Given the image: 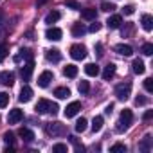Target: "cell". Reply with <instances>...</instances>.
Masks as SVG:
<instances>
[{"label": "cell", "mask_w": 153, "mask_h": 153, "mask_svg": "<svg viewBox=\"0 0 153 153\" xmlns=\"http://www.w3.org/2000/svg\"><path fill=\"white\" fill-rule=\"evenodd\" d=\"M131 123H133V114H131V110L124 108V110L121 112V117H119V123H117V126H115V131L123 133L124 130H128V128H130V124H131Z\"/></svg>", "instance_id": "1"}, {"label": "cell", "mask_w": 153, "mask_h": 153, "mask_svg": "<svg viewBox=\"0 0 153 153\" xmlns=\"http://www.w3.org/2000/svg\"><path fill=\"white\" fill-rule=\"evenodd\" d=\"M58 110H59V106L56 103L49 101V99H40L36 103V112L38 114H52V115H56Z\"/></svg>", "instance_id": "2"}, {"label": "cell", "mask_w": 153, "mask_h": 153, "mask_svg": "<svg viewBox=\"0 0 153 153\" xmlns=\"http://www.w3.org/2000/svg\"><path fill=\"white\" fill-rule=\"evenodd\" d=\"M130 94H131V83L126 81V83H119L115 87V96L119 101H126L130 97Z\"/></svg>", "instance_id": "3"}, {"label": "cell", "mask_w": 153, "mask_h": 153, "mask_svg": "<svg viewBox=\"0 0 153 153\" xmlns=\"http://www.w3.org/2000/svg\"><path fill=\"white\" fill-rule=\"evenodd\" d=\"M45 131H47L49 135H52V137H61V135L67 133V128H65V124H61V123H49V124L45 126Z\"/></svg>", "instance_id": "4"}, {"label": "cell", "mask_w": 153, "mask_h": 153, "mask_svg": "<svg viewBox=\"0 0 153 153\" xmlns=\"http://www.w3.org/2000/svg\"><path fill=\"white\" fill-rule=\"evenodd\" d=\"M70 56L72 59H85L87 58V47L81 43H76L70 47Z\"/></svg>", "instance_id": "5"}, {"label": "cell", "mask_w": 153, "mask_h": 153, "mask_svg": "<svg viewBox=\"0 0 153 153\" xmlns=\"http://www.w3.org/2000/svg\"><path fill=\"white\" fill-rule=\"evenodd\" d=\"M33 70H34V61L33 59H27V63H24L22 70H20V76L24 81H29L31 76H33Z\"/></svg>", "instance_id": "6"}, {"label": "cell", "mask_w": 153, "mask_h": 153, "mask_svg": "<svg viewBox=\"0 0 153 153\" xmlns=\"http://www.w3.org/2000/svg\"><path fill=\"white\" fill-rule=\"evenodd\" d=\"M54 79V74L51 72V70H43L42 74H40V78H38V87H42V88H45V87H49V83Z\"/></svg>", "instance_id": "7"}, {"label": "cell", "mask_w": 153, "mask_h": 153, "mask_svg": "<svg viewBox=\"0 0 153 153\" xmlns=\"http://www.w3.org/2000/svg\"><path fill=\"white\" fill-rule=\"evenodd\" d=\"M22 119H24V112H22L20 108H13V110L9 112V115H7V123H9V124H18Z\"/></svg>", "instance_id": "8"}, {"label": "cell", "mask_w": 153, "mask_h": 153, "mask_svg": "<svg viewBox=\"0 0 153 153\" xmlns=\"http://www.w3.org/2000/svg\"><path fill=\"white\" fill-rule=\"evenodd\" d=\"M79 110H81V103H79V101H72V103L65 108V117L70 119V117H74L76 114H78Z\"/></svg>", "instance_id": "9"}, {"label": "cell", "mask_w": 153, "mask_h": 153, "mask_svg": "<svg viewBox=\"0 0 153 153\" xmlns=\"http://www.w3.org/2000/svg\"><path fill=\"white\" fill-rule=\"evenodd\" d=\"M61 36H63V33H61V29H58V27H49V29L45 31V38L51 40V42H58V40H61Z\"/></svg>", "instance_id": "10"}, {"label": "cell", "mask_w": 153, "mask_h": 153, "mask_svg": "<svg viewBox=\"0 0 153 153\" xmlns=\"http://www.w3.org/2000/svg\"><path fill=\"white\" fill-rule=\"evenodd\" d=\"M0 83H2L4 87H13L15 85V74L9 72V70L2 72V74H0Z\"/></svg>", "instance_id": "11"}, {"label": "cell", "mask_w": 153, "mask_h": 153, "mask_svg": "<svg viewBox=\"0 0 153 153\" xmlns=\"http://www.w3.org/2000/svg\"><path fill=\"white\" fill-rule=\"evenodd\" d=\"M31 97H33V88H31L29 85H24V87H22V90H20L18 99H20L22 103H27V101H31Z\"/></svg>", "instance_id": "12"}, {"label": "cell", "mask_w": 153, "mask_h": 153, "mask_svg": "<svg viewBox=\"0 0 153 153\" xmlns=\"http://www.w3.org/2000/svg\"><path fill=\"white\" fill-rule=\"evenodd\" d=\"M99 72H101V68H99L97 63H87V65H85V74L90 76V78H96V76H99Z\"/></svg>", "instance_id": "13"}, {"label": "cell", "mask_w": 153, "mask_h": 153, "mask_svg": "<svg viewBox=\"0 0 153 153\" xmlns=\"http://www.w3.org/2000/svg\"><path fill=\"white\" fill-rule=\"evenodd\" d=\"M45 58H47L49 61H52V63H58V61L61 59V52H59L58 49H49V51L45 52Z\"/></svg>", "instance_id": "14"}, {"label": "cell", "mask_w": 153, "mask_h": 153, "mask_svg": "<svg viewBox=\"0 0 153 153\" xmlns=\"http://www.w3.org/2000/svg\"><path fill=\"white\" fill-rule=\"evenodd\" d=\"M114 76H115V65L110 63V65H106L105 70H103V79H105V81H110Z\"/></svg>", "instance_id": "15"}, {"label": "cell", "mask_w": 153, "mask_h": 153, "mask_svg": "<svg viewBox=\"0 0 153 153\" xmlns=\"http://www.w3.org/2000/svg\"><path fill=\"white\" fill-rule=\"evenodd\" d=\"M115 52H119L121 56H131L133 49L130 45H126V43H119V45H115Z\"/></svg>", "instance_id": "16"}, {"label": "cell", "mask_w": 153, "mask_h": 153, "mask_svg": "<svg viewBox=\"0 0 153 153\" xmlns=\"http://www.w3.org/2000/svg\"><path fill=\"white\" fill-rule=\"evenodd\" d=\"M81 18H85V20H96V18H97V11H96L94 7L81 9Z\"/></svg>", "instance_id": "17"}, {"label": "cell", "mask_w": 153, "mask_h": 153, "mask_svg": "<svg viewBox=\"0 0 153 153\" xmlns=\"http://www.w3.org/2000/svg\"><path fill=\"white\" fill-rule=\"evenodd\" d=\"M121 24H123V18H121L119 15H114V16H110V18L106 20V25H108L110 29H117V27H121Z\"/></svg>", "instance_id": "18"}, {"label": "cell", "mask_w": 153, "mask_h": 153, "mask_svg": "<svg viewBox=\"0 0 153 153\" xmlns=\"http://www.w3.org/2000/svg\"><path fill=\"white\" fill-rule=\"evenodd\" d=\"M18 135H20L25 142H33V140H34V133H33L29 128H20V130H18Z\"/></svg>", "instance_id": "19"}, {"label": "cell", "mask_w": 153, "mask_h": 153, "mask_svg": "<svg viewBox=\"0 0 153 153\" xmlns=\"http://www.w3.org/2000/svg\"><path fill=\"white\" fill-rule=\"evenodd\" d=\"M140 24H142V27H144V31H151L153 29V18H151V15H142V18H140Z\"/></svg>", "instance_id": "20"}, {"label": "cell", "mask_w": 153, "mask_h": 153, "mask_svg": "<svg viewBox=\"0 0 153 153\" xmlns=\"http://www.w3.org/2000/svg\"><path fill=\"white\" fill-rule=\"evenodd\" d=\"M131 67H133V72H135V74H139V76L146 72V65H144V61H142V59H133Z\"/></svg>", "instance_id": "21"}, {"label": "cell", "mask_w": 153, "mask_h": 153, "mask_svg": "<svg viewBox=\"0 0 153 153\" xmlns=\"http://www.w3.org/2000/svg\"><path fill=\"white\" fill-rule=\"evenodd\" d=\"M103 124H105V119H103V115H96V117H94V121H92V131H94V133L101 131Z\"/></svg>", "instance_id": "22"}, {"label": "cell", "mask_w": 153, "mask_h": 153, "mask_svg": "<svg viewBox=\"0 0 153 153\" xmlns=\"http://www.w3.org/2000/svg\"><path fill=\"white\" fill-rule=\"evenodd\" d=\"M151 144H153V139H151L149 135H146V137L140 140V144H139V149L146 153V151H149V149H151Z\"/></svg>", "instance_id": "23"}, {"label": "cell", "mask_w": 153, "mask_h": 153, "mask_svg": "<svg viewBox=\"0 0 153 153\" xmlns=\"http://www.w3.org/2000/svg\"><path fill=\"white\" fill-rule=\"evenodd\" d=\"M85 33H87V27H85L83 24H74V25H72V34H74L76 38L83 36Z\"/></svg>", "instance_id": "24"}, {"label": "cell", "mask_w": 153, "mask_h": 153, "mask_svg": "<svg viewBox=\"0 0 153 153\" xmlns=\"http://www.w3.org/2000/svg\"><path fill=\"white\" fill-rule=\"evenodd\" d=\"M61 18V15H59V11H51L47 16H45V24H49V25H52V24H56L58 20Z\"/></svg>", "instance_id": "25"}, {"label": "cell", "mask_w": 153, "mask_h": 153, "mask_svg": "<svg viewBox=\"0 0 153 153\" xmlns=\"http://www.w3.org/2000/svg\"><path fill=\"white\" fill-rule=\"evenodd\" d=\"M54 96H56L58 99H67V97L70 96V90H68L67 87H58V88L54 90Z\"/></svg>", "instance_id": "26"}, {"label": "cell", "mask_w": 153, "mask_h": 153, "mask_svg": "<svg viewBox=\"0 0 153 153\" xmlns=\"http://www.w3.org/2000/svg\"><path fill=\"white\" fill-rule=\"evenodd\" d=\"M22 58H24V59H33V52H31L29 49H22V51H20V54H18V56H15V61H16V63H20V61H22Z\"/></svg>", "instance_id": "27"}, {"label": "cell", "mask_w": 153, "mask_h": 153, "mask_svg": "<svg viewBox=\"0 0 153 153\" xmlns=\"http://www.w3.org/2000/svg\"><path fill=\"white\" fill-rule=\"evenodd\" d=\"M63 74L67 76V78H76V76H78V67L76 65H67L63 68Z\"/></svg>", "instance_id": "28"}, {"label": "cell", "mask_w": 153, "mask_h": 153, "mask_svg": "<svg viewBox=\"0 0 153 153\" xmlns=\"http://www.w3.org/2000/svg\"><path fill=\"white\" fill-rule=\"evenodd\" d=\"M87 124H88V121H87L85 117L78 119V123H76V131H78V133H83V131L87 130Z\"/></svg>", "instance_id": "29"}, {"label": "cell", "mask_w": 153, "mask_h": 153, "mask_svg": "<svg viewBox=\"0 0 153 153\" xmlns=\"http://www.w3.org/2000/svg\"><path fill=\"white\" fill-rule=\"evenodd\" d=\"M68 139H70V142L74 144V148H76V151H78V153H83V151H85V146H83V144H79V142H78V139H76L74 135H70Z\"/></svg>", "instance_id": "30"}, {"label": "cell", "mask_w": 153, "mask_h": 153, "mask_svg": "<svg viewBox=\"0 0 153 153\" xmlns=\"http://www.w3.org/2000/svg\"><path fill=\"white\" fill-rule=\"evenodd\" d=\"M140 52H142L144 56H151V54H153V43H144V45L140 47Z\"/></svg>", "instance_id": "31"}, {"label": "cell", "mask_w": 153, "mask_h": 153, "mask_svg": "<svg viewBox=\"0 0 153 153\" xmlns=\"http://www.w3.org/2000/svg\"><path fill=\"white\" fill-rule=\"evenodd\" d=\"M101 9L106 11V13H112V11H115L117 7H115V4H112V2H103V4H101Z\"/></svg>", "instance_id": "32"}, {"label": "cell", "mask_w": 153, "mask_h": 153, "mask_svg": "<svg viewBox=\"0 0 153 153\" xmlns=\"http://www.w3.org/2000/svg\"><path fill=\"white\" fill-rule=\"evenodd\" d=\"M78 90H79L81 94H88V90H90V85H88V81H79V85H78Z\"/></svg>", "instance_id": "33"}, {"label": "cell", "mask_w": 153, "mask_h": 153, "mask_svg": "<svg viewBox=\"0 0 153 153\" xmlns=\"http://www.w3.org/2000/svg\"><path fill=\"white\" fill-rule=\"evenodd\" d=\"M52 151H54V153H67V144L58 142V144H54V146H52Z\"/></svg>", "instance_id": "34"}, {"label": "cell", "mask_w": 153, "mask_h": 153, "mask_svg": "<svg viewBox=\"0 0 153 153\" xmlns=\"http://www.w3.org/2000/svg\"><path fill=\"white\" fill-rule=\"evenodd\" d=\"M9 103V96L6 92H0V108H6Z\"/></svg>", "instance_id": "35"}, {"label": "cell", "mask_w": 153, "mask_h": 153, "mask_svg": "<svg viewBox=\"0 0 153 153\" xmlns=\"http://www.w3.org/2000/svg\"><path fill=\"white\" fill-rule=\"evenodd\" d=\"M7 56V45L6 43H0V63H2Z\"/></svg>", "instance_id": "36"}, {"label": "cell", "mask_w": 153, "mask_h": 153, "mask_svg": "<svg viewBox=\"0 0 153 153\" xmlns=\"http://www.w3.org/2000/svg\"><path fill=\"white\" fill-rule=\"evenodd\" d=\"M110 151H112V153H117V151L126 153V146H124V144H114V146L110 148Z\"/></svg>", "instance_id": "37"}, {"label": "cell", "mask_w": 153, "mask_h": 153, "mask_svg": "<svg viewBox=\"0 0 153 153\" xmlns=\"http://www.w3.org/2000/svg\"><path fill=\"white\" fill-rule=\"evenodd\" d=\"M144 88H146V92H153V79L151 78L144 79Z\"/></svg>", "instance_id": "38"}, {"label": "cell", "mask_w": 153, "mask_h": 153, "mask_svg": "<svg viewBox=\"0 0 153 153\" xmlns=\"http://www.w3.org/2000/svg\"><path fill=\"white\" fill-rule=\"evenodd\" d=\"M146 103H148V99H146L144 96H137V97H135V105H137V106H144Z\"/></svg>", "instance_id": "39"}, {"label": "cell", "mask_w": 153, "mask_h": 153, "mask_svg": "<svg viewBox=\"0 0 153 153\" xmlns=\"http://www.w3.org/2000/svg\"><path fill=\"white\" fill-rule=\"evenodd\" d=\"M4 140H6L7 144H13V142H15V135H13L11 131H6V133H4Z\"/></svg>", "instance_id": "40"}, {"label": "cell", "mask_w": 153, "mask_h": 153, "mask_svg": "<svg viewBox=\"0 0 153 153\" xmlns=\"http://www.w3.org/2000/svg\"><path fill=\"white\" fill-rule=\"evenodd\" d=\"M65 6L70 7V9H79V6H78V2H76V0H67Z\"/></svg>", "instance_id": "41"}, {"label": "cell", "mask_w": 153, "mask_h": 153, "mask_svg": "<svg viewBox=\"0 0 153 153\" xmlns=\"http://www.w3.org/2000/svg\"><path fill=\"white\" fill-rule=\"evenodd\" d=\"M123 13H124V15H133V13H135V7H133V6H124V7H123Z\"/></svg>", "instance_id": "42"}, {"label": "cell", "mask_w": 153, "mask_h": 153, "mask_svg": "<svg viewBox=\"0 0 153 153\" xmlns=\"http://www.w3.org/2000/svg\"><path fill=\"white\" fill-rule=\"evenodd\" d=\"M99 29H101V24H99V22H94V24L88 27V31H90V33H97Z\"/></svg>", "instance_id": "43"}, {"label": "cell", "mask_w": 153, "mask_h": 153, "mask_svg": "<svg viewBox=\"0 0 153 153\" xmlns=\"http://www.w3.org/2000/svg\"><path fill=\"white\" fill-rule=\"evenodd\" d=\"M151 117H153V110H146V112H144V115H142V119H144V121H149Z\"/></svg>", "instance_id": "44"}, {"label": "cell", "mask_w": 153, "mask_h": 153, "mask_svg": "<svg viewBox=\"0 0 153 153\" xmlns=\"http://www.w3.org/2000/svg\"><path fill=\"white\" fill-rule=\"evenodd\" d=\"M131 29H133V24H128V27L123 29V36H128V34L131 33Z\"/></svg>", "instance_id": "45"}, {"label": "cell", "mask_w": 153, "mask_h": 153, "mask_svg": "<svg viewBox=\"0 0 153 153\" xmlns=\"http://www.w3.org/2000/svg\"><path fill=\"white\" fill-rule=\"evenodd\" d=\"M96 51H97V54H99V56H103V45H101V43H97V45H96Z\"/></svg>", "instance_id": "46"}, {"label": "cell", "mask_w": 153, "mask_h": 153, "mask_svg": "<svg viewBox=\"0 0 153 153\" xmlns=\"http://www.w3.org/2000/svg\"><path fill=\"white\" fill-rule=\"evenodd\" d=\"M112 110H114V105H108V106L105 108V114H108V115H110V114H112Z\"/></svg>", "instance_id": "47"}, {"label": "cell", "mask_w": 153, "mask_h": 153, "mask_svg": "<svg viewBox=\"0 0 153 153\" xmlns=\"http://www.w3.org/2000/svg\"><path fill=\"white\" fill-rule=\"evenodd\" d=\"M6 153H15V148H13V146H7V148H6Z\"/></svg>", "instance_id": "48"}, {"label": "cell", "mask_w": 153, "mask_h": 153, "mask_svg": "<svg viewBox=\"0 0 153 153\" xmlns=\"http://www.w3.org/2000/svg\"><path fill=\"white\" fill-rule=\"evenodd\" d=\"M49 2V0H38V2H36V6L40 7V6H43V4H47Z\"/></svg>", "instance_id": "49"}]
</instances>
